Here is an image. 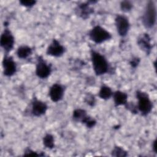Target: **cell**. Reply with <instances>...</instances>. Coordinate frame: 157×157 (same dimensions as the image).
<instances>
[{
    "mask_svg": "<svg viewBox=\"0 0 157 157\" xmlns=\"http://www.w3.org/2000/svg\"><path fill=\"white\" fill-rule=\"evenodd\" d=\"M14 44L15 38L13 35L8 28H5L1 36V47L4 49L6 53H8L13 49Z\"/></svg>",
    "mask_w": 157,
    "mask_h": 157,
    "instance_id": "6",
    "label": "cell"
},
{
    "mask_svg": "<svg viewBox=\"0 0 157 157\" xmlns=\"http://www.w3.org/2000/svg\"><path fill=\"white\" fill-rule=\"evenodd\" d=\"M115 24L119 36L121 37L126 36L130 28V23L128 17L124 15H117L115 18Z\"/></svg>",
    "mask_w": 157,
    "mask_h": 157,
    "instance_id": "7",
    "label": "cell"
},
{
    "mask_svg": "<svg viewBox=\"0 0 157 157\" xmlns=\"http://www.w3.org/2000/svg\"><path fill=\"white\" fill-rule=\"evenodd\" d=\"M140 63V58L138 57H133L129 61V64L132 67L136 68Z\"/></svg>",
    "mask_w": 157,
    "mask_h": 157,
    "instance_id": "26",
    "label": "cell"
},
{
    "mask_svg": "<svg viewBox=\"0 0 157 157\" xmlns=\"http://www.w3.org/2000/svg\"><path fill=\"white\" fill-rule=\"evenodd\" d=\"M33 53L32 48L26 45L20 46L17 50V55L20 59L28 58Z\"/></svg>",
    "mask_w": 157,
    "mask_h": 157,
    "instance_id": "15",
    "label": "cell"
},
{
    "mask_svg": "<svg viewBox=\"0 0 157 157\" xmlns=\"http://www.w3.org/2000/svg\"><path fill=\"white\" fill-rule=\"evenodd\" d=\"M152 148L153 150L155 153H156V139H155L154 141L153 142V144H152Z\"/></svg>",
    "mask_w": 157,
    "mask_h": 157,
    "instance_id": "27",
    "label": "cell"
},
{
    "mask_svg": "<svg viewBox=\"0 0 157 157\" xmlns=\"http://www.w3.org/2000/svg\"><path fill=\"white\" fill-rule=\"evenodd\" d=\"M75 13L77 16L82 19H87L91 14L94 12V9L90 7L89 1L82 2L77 5L75 9Z\"/></svg>",
    "mask_w": 157,
    "mask_h": 157,
    "instance_id": "13",
    "label": "cell"
},
{
    "mask_svg": "<svg viewBox=\"0 0 157 157\" xmlns=\"http://www.w3.org/2000/svg\"><path fill=\"white\" fill-rule=\"evenodd\" d=\"M43 144L45 148L48 149H53L55 147V139L52 134L50 133L46 134L43 137Z\"/></svg>",
    "mask_w": 157,
    "mask_h": 157,
    "instance_id": "18",
    "label": "cell"
},
{
    "mask_svg": "<svg viewBox=\"0 0 157 157\" xmlns=\"http://www.w3.org/2000/svg\"><path fill=\"white\" fill-rule=\"evenodd\" d=\"M84 101L87 105H88L91 107H93L96 104L95 96L93 94H91L90 93H86V94L85 96Z\"/></svg>",
    "mask_w": 157,
    "mask_h": 157,
    "instance_id": "21",
    "label": "cell"
},
{
    "mask_svg": "<svg viewBox=\"0 0 157 157\" xmlns=\"http://www.w3.org/2000/svg\"><path fill=\"white\" fill-rule=\"evenodd\" d=\"M91 59L95 74L100 76L107 73L110 66L106 58L99 52L91 50Z\"/></svg>",
    "mask_w": 157,
    "mask_h": 157,
    "instance_id": "1",
    "label": "cell"
},
{
    "mask_svg": "<svg viewBox=\"0 0 157 157\" xmlns=\"http://www.w3.org/2000/svg\"><path fill=\"white\" fill-rule=\"evenodd\" d=\"M137 43L139 48L147 55H150L153 46L151 44V37L148 33H144L137 38Z\"/></svg>",
    "mask_w": 157,
    "mask_h": 157,
    "instance_id": "11",
    "label": "cell"
},
{
    "mask_svg": "<svg viewBox=\"0 0 157 157\" xmlns=\"http://www.w3.org/2000/svg\"><path fill=\"white\" fill-rule=\"evenodd\" d=\"M90 39L96 44H100L112 38V34L100 25L94 26L88 33Z\"/></svg>",
    "mask_w": 157,
    "mask_h": 157,
    "instance_id": "4",
    "label": "cell"
},
{
    "mask_svg": "<svg viewBox=\"0 0 157 157\" xmlns=\"http://www.w3.org/2000/svg\"><path fill=\"white\" fill-rule=\"evenodd\" d=\"M136 96L138 100L137 105L138 111H139L143 116L148 115L153 109V104L148 94L142 91L137 90Z\"/></svg>",
    "mask_w": 157,
    "mask_h": 157,
    "instance_id": "3",
    "label": "cell"
},
{
    "mask_svg": "<svg viewBox=\"0 0 157 157\" xmlns=\"http://www.w3.org/2000/svg\"><path fill=\"white\" fill-rule=\"evenodd\" d=\"M111 155H112V156H116V157H118V156L124 157V156H128V153L122 147H119V146H115L112 151Z\"/></svg>",
    "mask_w": 157,
    "mask_h": 157,
    "instance_id": "19",
    "label": "cell"
},
{
    "mask_svg": "<svg viewBox=\"0 0 157 157\" xmlns=\"http://www.w3.org/2000/svg\"><path fill=\"white\" fill-rule=\"evenodd\" d=\"M87 115H88L85 110L78 108L74 110L72 113V118L75 121L82 123V121Z\"/></svg>",
    "mask_w": 157,
    "mask_h": 157,
    "instance_id": "17",
    "label": "cell"
},
{
    "mask_svg": "<svg viewBox=\"0 0 157 157\" xmlns=\"http://www.w3.org/2000/svg\"><path fill=\"white\" fill-rule=\"evenodd\" d=\"M113 99L115 107L120 105H125L128 102V94L121 91L118 90L113 93Z\"/></svg>",
    "mask_w": 157,
    "mask_h": 157,
    "instance_id": "14",
    "label": "cell"
},
{
    "mask_svg": "<svg viewBox=\"0 0 157 157\" xmlns=\"http://www.w3.org/2000/svg\"><path fill=\"white\" fill-rule=\"evenodd\" d=\"M133 7V4L131 1H123L120 2V9L124 12H128L131 10Z\"/></svg>",
    "mask_w": 157,
    "mask_h": 157,
    "instance_id": "22",
    "label": "cell"
},
{
    "mask_svg": "<svg viewBox=\"0 0 157 157\" xmlns=\"http://www.w3.org/2000/svg\"><path fill=\"white\" fill-rule=\"evenodd\" d=\"M124 106L126 108V109L129 110L132 113H137L138 112V109H137V105H134L133 103L127 102Z\"/></svg>",
    "mask_w": 157,
    "mask_h": 157,
    "instance_id": "24",
    "label": "cell"
},
{
    "mask_svg": "<svg viewBox=\"0 0 157 157\" xmlns=\"http://www.w3.org/2000/svg\"><path fill=\"white\" fill-rule=\"evenodd\" d=\"M48 109V105L46 102L34 98L31 102V113L34 117H40L44 115Z\"/></svg>",
    "mask_w": 157,
    "mask_h": 157,
    "instance_id": "10",
    "label": "cell"
},
{
    "mask_svg": "<svg viewBox=\"0 0 157 157\" xmlns=\"http://www.w3.org/2000/svg\"><path fill=\"white\" fill-rule=\"evenodd\" d=\"M28 155V156H44L43 155H41L40 153H38L37 152L31 150L30 148H26L24 151V155Z\"/></svg>",
    "mask_w": 157,
    "mask_h": 157,
    "instance_id": "25",
    "label": "cell"
},
{
    "mask_svg": "<svg viewBox=\"0 0 157 157\" xmlns=\"http://www.w3.org/2000/svg\"><path fill=\"white\" fill-rule=\"evenodd\" d=\"M4 75L6 77H12L17 72V64L13 58L7 54L2 59Z\"/></svg>",
    "mask_w": 157,
    "mask_h": 157,
    "instance_id": "8",
    "label": "cell"
},
{
    "mask_svg": "<svg viewBox=\"0 0 157 157\" xmlns=\"http://www.w3.org/2000/svg\"><path fill=\"white\" fill-rule=\"evenodd\" d=\"M52 72V67L42 58V56H38L37 58V63L36 66V75L40 78L44 79L47 78Z\"/></svg>",
    "mask_w": 157,
    "mask_h": 157,
    "instance_id": "5",
    "label": "cell"
},
{
    "mask_svg": "<svg viewBox=\"0 0 157 157\" xmlns=\"http://www.w3.org/2000/svg\"><path fill=\"white\" fill-rule=\"evenodd\" d=\"M19 2L23 6H25L26 7H31L34 6L36 4V1H34V0H22V1H20Z\"/></svg>",
    "mask_w": 157,
    "mask_h": 157,
    "instance_id": "23",
    "label": "cell"
},
{
    "mask_svg": "<svg viewBox=\"0 0 157 157\" xmlns=\"http://www.w3.org/2000/svg\"><path fill=\"white\" fill-rule=\"evenodd\" d=\"M65 51V47L61 44L59 41L54 39L48 46L46 50V53L47 55L53 57H60L64 53Z\"/></svg>",
    "mask_w": 157,
    "mask_h": 157,
    "instance_id": "9",
    "label": "cell"
},
{
    "mask_svg": "<svg viewBox=\"0 0 157 157\" xmlns=\"http://www.w3.org/2000/svg\"><path fill=\"white\" fill-rule=\"evenodd\" d=\"M113 95V91L112 89L107 85H102L98 93V96L104 100H107L110 99Z\"/></svg>",
    "mask_w": 157,
    "mask_h": 157,
    "instance_id": "16",
    "label": "cell"
},
{
    "mask_svg": "<svg viewBox=\"0 0 157 157\" xmlns=\"http://www.w3.org/2000/svg\"><path fill=\"white\" fill-rule=\"evenodd\" d=\"M82 123L84 124L88 128H92L96 124V120L94 118L87 115L82 121Z\"/></svg>",
    "mask_w": 157,
    "mask_h": 157,
    "instance_id": "20",
    "label": "cell"
},
{
    "mask_svg": "<svg viewBox=\"0 0 157 157\" xmlns=\"http://www.w3.org/2000/svg\"><path fill=\"white\" fill-rule=\"evenodd\" d=\"M156 20V8L153 1H149L147 3L142 17V22L145 28L151 29L155 25Z\"/></svg>",
    "mask_w": 157,
    "mask_h": 157,
    "instance_id": "2",
    "label": "cell"
},
{
    "mask_svg": "<svg viewBox=\"0 0 157 157\" xmlns=\"http://www.w3.org/2000/svg\"><path fill=\"white\" fill-rule=\"evenodd\" d=\"M64 87L59 83H54L50 88L48 95L50 99L55 102L61 101L64 96Z\"/></svg>",
    "mask_w": 157,
    "mask_h": 157,
    "instance_id": "12",
    "label": "cell"
}]
</instances>
